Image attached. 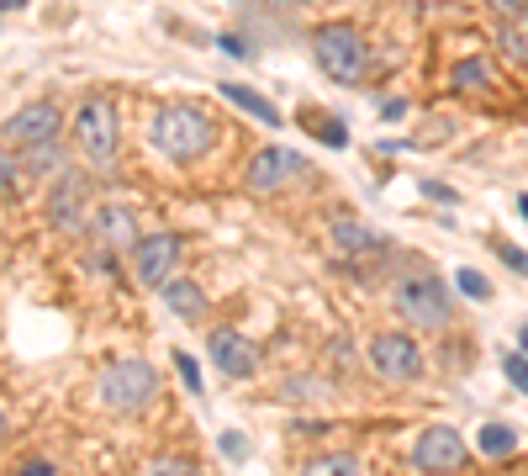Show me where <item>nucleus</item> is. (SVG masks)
Here are the masks:
<instances>
[{"label":"nucleus","mask_w":528,"mask_h":476,"mask_svg":"<svg viewBox=\"0 0 528 476\" xmlns=\"http://www.w3.org/2000/svg\"><path fill=\"white\" fill-rule=\"evenodd\" d=\"M85 196H90V180L85 175H59L48 191V217L59 233H85Z\"/></svg>","instance_id":"9b49d317"},{"label":"nucleus","mask_w":528,"mask_h":476,"mask_svg":"<svg viewBox=\"0 0 528 476\" xmlns=\"http://www.w3.org/2000/svg\"><path fill=\"white\" fill-rule=\"evenodd\" d=\"M59 127H64V112L53 101H27L22 112L6 122V143H16V149H27V143H48V138H59Z\"/></svg>","instance_id":"f8f14e48"},{"label":"nucleus","mask_w":528,"mask_h":476,"mask_svg":"<svg viewBox=\"0 0 528 476\" xmlns=\"http://www.w3.org/2000/svg\"><path fill=\"white\" fill-rule=\"evenodd\" d=\"M523 217H528V196H523Z\"/></svg>","instance_id":"473e14b6"},{"label":"nucleus","mask_w":528,"mask_h":476,"mask_svg":"<svg viewBox=\"0 0 528 476\" xmlns=\"http://www.w3.org/2000/svg\"><path fill=\"white\" fill-rule=\"evenodd\" d=\"M296 175H307V159H301L291 143H264V149L254 154V164H249V186L254 191H280V186H291Z\"/></svg>","instance_id":"1a4fd4ad"},{"label":"nucleus","mask_w":528,"mask_h":476,"mask_svg":"<svg viewBox=\"0 0 528 476\" xmlns=\"http://www.w3.org/2000/svg\"><path fill=\"white\" fill-rule=\"evenodd\" d=\"M96 397H101L106 413H143L148 402L159 397V376H154V365H148V360L117 355V360H111L106 371H101Z\"/></svg>","instance_id":"f03ea898"},{"label":"nucleus","mask_w":528,"mask_h":476,"mask_svg":"<svg viewBox=\"0 0 528 476\" xmlns=\"http://www.w3.org/2000/svg\"><path fill=\"white\" fill-rule=\"evenodd\" d=\"M391 307L402 313V323L428 328V334H433V328H449V291H444L439 276H428V270H412V276L396 281Z\"/></svg>","instance_id":"20e7f679"},{"label":"nucleus","mask_w":528,"mask_h":476,"mask_svg":"<svg viewBox=\"0 0 528 476\" xmlns=\"http://www.w3.org/2000/svg\"><path fill=\"white\" fill-rule=\"evenodd\" d=\"M143 476H201L185 455H159V461H148L143 466Z\"/></svg>","instance_id":"412c9836"},{"label":"nucleus","mask_w":528,"mask_h":476,"mask_svg":"<svg viewBox=\"0 0 528 476\" xmlns=\"http://www.w3.org/2000/svg\"><path fill=\"white\" fill-rule=\"evenodd\" d=\"M0 439H6V413H0Z\"/></svg>","instance_id":"7c9ffc66"},{"label":"nucleus","mask_w":528,"mask_h":476,"mask_svg":"<svg viewBox=\"0 0 528 476\" xmlns=\"http://www.w3.org/2000/svg\"><path fill=\"white\" fill-rule=\"evenodd\" d=\"M222 455H228V461H243V434H222Z\"/></svg>","instance_id":"bb28decb"},{"label":"nucleus","mask_w":528,"mask_h":476,"mask_svg":"<svg viewBox=\"0 0 528 476\" xmlns=\"http://www.w3.org/2000/svg\"><path fill=\"white\" fill-rule=\"evenodd\" d=\"M502 254H507V265H518V270H528V254H523V249H507V244H502Z\"/></svg>","instance_id":"c85d7f7f"},{"label":"nucleus","mask_w":528,"mask_h":476,"mask_svg":"<svg viewBox=\"0 0 528 476\" xmlns=\"http://www.w3.org/2000/svg\"><path fill=\"white\" fill-rule=\"evenodd\" d=\"M502 371H507V381H513L518 392H528V360L523 355H502Z\"/></svg>","instance_id":"b1692460"},{"label":"nucleus","mask_w":528,"mask_h":476,"mask_svg":"<svg viewBox=\"0 0 528 476\" xmlns=\"http://www.w3.org/2000/svg\"><path fill=\"white\" fill-rule=\"evenodd\" d=\"M523 350H528V328H523Z\"/></svg>","instance_id":"2f4dec72"},{"label":"nucleus","mask_w":528,"mask_h":476,"mask_svg":"<svg viewBox=\"0 0 528 476\" xmlns=\"http://www.w3.org/2000/svg\"><path fill=\"white\" fill-rule=\"evenodd\" d=\"M455 286L465 291V297H476V302H486V297H492V286H486V281L476 276V270H460V276H455Z\"/></svg>","instance_id":"5701e85b"},{"label":"nucleus","mask_w":528,"mask_h":476,"mask_svg":"<svg viewBox=\"0 0 528 476\" xmlns=\"http://www.w3.org/2000/svg\"><path fill=\"white\" fill-rule=\"evenodd\" d=\"M11 6H22V0H0V11H11Z\"/></svg>","instance_id":"c756f323"},{"label":"nucleus","mask_w":528,"mask_h":476,"mask_svg":"<svg viewBox=\"0 0 528 476\" xmlns=\"http://www.w3.org/2000/svg\"><path fill=\"white\" fill-rule=\"evenodd\" d=\"M312 53H317V64H323V75H333L338 85L365 80V69H370V43H365L349 22L317 27V32H312Z\"/></svg>","instance_id":"7ed1b4c3"},{"label":"nucleus","mask_w":528,"mask_h":476,"mask_svg":"<svg viewBox=\"0 0 528 476\" xmlns=\"http://www.w3.org/2000/svg\"><path fill=\"white\" fill-rule=\"evenodd\" d=\"M16 476H53V466L43 461V455H32V461H22V466H16Z\"/></svg>","instance_id":"a878e982"},{"label":"nucleus","mask_w":528,"mask_h":476,"mask_svg":"<svg viewBox=\"0 0 528 476\" xmlns=\"http://www.w3.org/2000/svg\"><path fill=\"white\" fill-rule=\"evenodd\" d=\"M486 85H492V69H486L481 59L455 64V90H486Z\"/></svg>","instance_id":"aec40b11"},{"label":"nucleus","mask_w":528,"mask_h":476,"mask_svg":"<svg viewBox=\"0 0 528 476\" xmlns=\"http://www.w3.org/2000/svg\"><path fill=\"white\" fill-rule=\"evenodd\" d=\"M222 101H233L238 112L259 117L264 127H280V112H275V106H270V101L259 96V90H249V85H233V80H228V85H222Z\"/></svg>","instance_id":"2eb2a0df"},{"label":"nucleus","mask_w":528,"mask_h":476,"mask_svg":"<svg viewBox=\"0 0 528 476\" xmlns=\"http://www.w3.org/2000/svg\"><path fill=\"white\" fill-rule=\"evenodd\" d=\"M74 149H80L85 164H111L117 159V106L106 96L80 101L74 112Z\"/></svg>","instance_id":"39448f33"},{"label":"nucleus","mask_w":528,"mask_h":476,"mask_svg":"<svg viewBox=\"0 0 528 476\" xmlns=\"http://www.w3.org/2000/svg\"><path fill=\"white\" fill-rule=\"evenodd\" d=\"M476 439H481V455H492V461H502V455L518 450V429L513 424H486Z\"/></svg>","instance_id":"f3484780"},{"label":"nucleus","mask_w":528,"mask_h":476,"mask_svg":"<svg viewBox=\"0 0 528 476\" xmlns=\"http://www.w3.org/2000/svg\"><path fill=\"white\" fill-rule=\"evenodd\" d=\"M333 244L338 249H375V244H381V233H370L365 223H333Z\"/></svg>","instance_id":"6ab92c4d"},{"label":"nucleus","mask_w":528,"mask_h":476,"mask_svg":"<svg viewBox=\"0 0 528 476\" xmlns=\"http://www.w3.org/2000/svg\"><path fill=\"white\" fill-rule=\"evenodd\" d=\"M370 371L381 376V381H418L423 376V350H418V339H407V334H375L370 339Z\"/></svg>","instance_id":"0eeeda50"},{"label":"nucleus","mask_w":528,"mask_h":476,"mask_svg":"<svg viewBox=\"0 0 528 476\" xmlns=\"http://www.w3.org/2000/svg\"><path fill=\"white\" fill-rule=\"evenodd\" d=\"M90 228H96V238L106 249H138V223H132V212L122 201H106V207L90 217Z\"/></svg>","instance_id":"ddd939ff"},{"label":"nucleus","mask_w":528,"mask_h":476,"mask_svg":"<svg viewBox=\"0 0 528 476\" xmlns=\"http://www.w3.org/2000/svg\"><path fill=\"white\" fill-rule=\"evenodd\" d=\"M412 466L418 471H460L465 466V434L460 429H423L418 439H412Z\"/></svg>","instance_id":"6e6552de"},{"label":"nucleus","mask_w":528,"mask_h":476,"mask_svg":"<svg viewBox=\"0 0 528 476\" xmlns=\"http://www.w3.org/2000/svg\"><path fill=\"white\" fill-rule=\"evenodd\" d=\"M497 16H518V11H528V0H486Z\"/></svg>","instance_id":"cd10ccee"},{"label":"nucleus","mask_w":528,"mask_h":476,"mask_svg":"<svg viewBox=\"0 0 528 476\" xmlns=\"http://www.w3.org/2000/svg\"><path fill=\"white\" fill-rule=\"evenodd\" d=\"M16 186H22V170H16L11 154H0V191H16Z\"/></svg>","instance_id":"393cba45"},{"label":"nucleus","mask_w":528,"mask_h":476,"mask_svg":"<svg viewBox=\"0 0 528 476\" xmlns=\"http://www.w3.org/2000/svg\"><path fill=\"white\" fill-rule=\"evenodd\" d=\"M175 371H180V381L191 392H201V365H196V355H185V350H175Z\"/></svg>","instance_id":"4be33fe9"},{"label":"nucleus","mask_w":528,"mask_h":476,"mask_svg":"<svg viewBox=\"0 0 528 476\" xmlns=\"http://www.w3.org/2000/svg\"><path fill=\"white\" fill-rule=\"evenodd\" d=\"M206 355H212V365L222 376H233V381H249L259 371L254 339H243L238 328H212V334H206Z\"/></svg>","instance_id":"9d476101"},{"label":"nucleus","mask_w":528,"mask_h":476,"mask_svg":"<svg viewBox=\"0 0 528 476\" xmlns=\"http://www.w3.org/2000/svg\"><path fill=\"white\" fill-rule=\"evenodd\" d=\"M148 138H154V149L164 159L191 164V159H201L217 143V127H212V117H206V112H196V106H159Z\"/></svg>","instance_id":"f257e3e1"},{"label":"nucleus","mask_w":528,"mask_h":476,"mask_svg":"<svg viewBox=\"0 0 528 476\" xmlns=\"http://www.w3.org/2000/svg\"><path fill=\"white\" fill-rule=\"evenodd\" d=\"M164 307H169V313H175V318H185V323H201L206 318V291L196 286V281H169L164 286Z\"/></svg>","instance_id":"4468645a"},{"label":"nucleus","mask_w":528,"mask_h":476,"mask_svg":"<svg viewBox=\"0 0 528 476\" xmlns=\"http://www.w3.org/2000/svg\"><path fill=\"white\" fill-rule=\"evenodd\" d=\"M22 164H27V175H59V143H27L22 149Z\"/></svg>","instance_id":"a211bd4d"},{"label":"nucleus","mask_w":528,"mask_h":476,"mask_svg":"<svg viewBox=\"0 0 528 476\" xmlns=\"http://www.w3.org/2000/svg\"><path fill=\"white\" fill-rule=\"evenodd\" d=\"M296 476H365V471H360V461H354V455L328 450V455H312V461L301 466Z\"/></svg>","instance_id":"dca6fc26"},{"label":"nucleus","mask_w":528,"mask_h":476,"mask_svg":"<svg viewBox=\"0 0 528 476\" xmlns=\"http://www.w3.org/2000/svg\"><path fill=\"white\" fill-rule=\"evenodd\" d=\"M175 270H180V238L175 233L138 238V249H132V276H138V286L164 291L169 281H175Z\"/></svg>","instance_id":"423d86ee"}]
</instances>
